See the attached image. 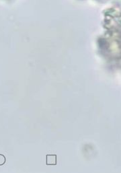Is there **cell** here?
Here are the masks:
<instances>
[{
  "instance_id": "obj_1",
  "label": "cell",
  "mask_w": 121,
  "mask_h": 173,
  "mask_svg": "<svg viewBox=\"0 0 121 173\" xmlns=\"http://www.w3.org/2000/svg\"><path fill=\"white\" fill-rule=\"evenodd\" d=\"M47 165L54 166L57 164V155L48 154L47 155Z\"/></svg>"
},
{
  "instance_id": "obj_2",
  "label": "cell",
  "mask_w": 121,
  "mask_h": 173,
  "mask_svg": "<svg viewBox=\"0 0 121 173\" xmlns=\"http://www.w3.org/2000/svg\"><path fill=\"white\" fill-rule=\"evenodd\" d=\"M6 162V158L3 154H0V166H3Z\"/></svg>"
}]
</instances>
